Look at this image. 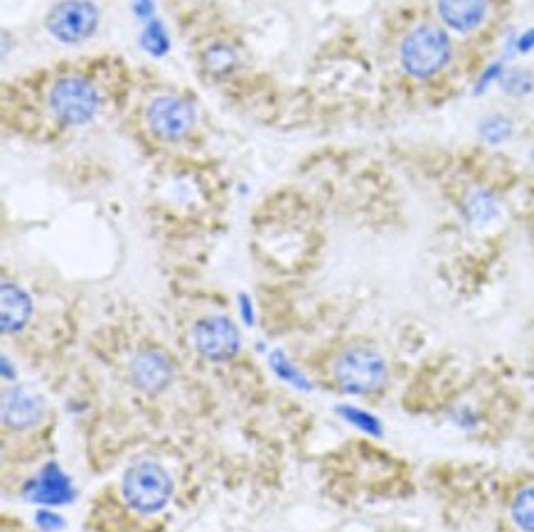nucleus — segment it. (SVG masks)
<instances>
[{
  "label": "nucleus",
  "mask_w": 534,
  "mask_h": 532,
  "mask_svg": "<svg viewBox=\"0 0 534 532\" xmlns=\"http://www.w3.org/2000/svg\"><path fill=\"white\" fill-rule=\"evenodd\" d=\"M402 69L414 79H431L451 62V40L446 30L436 25H419L402 40L399 47Z\"/></svg>",
  "instance_id": "1"
},
{
  "label": "nucleus",
  "mask_w": 534,
  "mask_h": 532,
  "mask_svg": "<svg viewBox=\"0 0 534 532\" xmlns=\"http://www.w3.org/2000/svg\"><path fill=\"white\" fill-rule=\"evenodd\" d=\"M333 375L340 390L352 392V395H370L387 382V363L377 350L355 345L338 355Z\"/></svg>",
  "instance_id": "2"
},
{
  "label": "nucleus",
  "mask_w": 534,
  "mask_h": 532,
  "mask_svg": "<svg viewBox=\"0 0 534 532\" xmlns=\"http://www.w3.org/2000/svg\"><path fill=\"white\" fill-rule=\"evenodd\" d=\"M50 111L67 126H84L99 114V94L92 82L79 74H64L57 79L47 97Z\"/></svg>",
  "instance_id": "3"
},
{
  "label": "nucleus",
  "mask_w": 534,
  "mask_h": 532,
  "mask_svg": "<svg viewBox=\"0 0 534 532\" xmlns=\"http://www.w3.org/2000/svg\"><path fill=\"white\" fill-rule=\"evenodd\" d=\"M124 498L138 513H156L170 500L173 481L163 466L153 461H138L124 476Z\"/></svg>",
  "instance_id": "4"
},
{
  "label": "nucleus",
  "mask_w": 534,
  "mask_h": 532,
  "mask_svg": "<svg viewBox=\"0 0 534 532\" xmlns=\"http://www.w3.org/2000/svg\"><path fill=\"white\" fill-rule=\"evenodd\" d=\"M45 25L55 40L64 45H77L89 40L99 28V8L92 0H60L47 13Z\"/></svg>",
  "instance_id": "5"
},
{
  "label": "nucleus",
  "mask_w": 534,
  "mask_h": 532,
  "mask_svg": "<svg viewBox=\"0 0 534 532\" xmlns=\"http://www.w3.org/2000/svg\"><path fill=\"white\" fill-rule=\"evenodd\" d=\"M148 126L163 141H180L195 129V109L175 94H160L148 106Z\"/></svg>",
  "instance_id": "6"
},
{
  "label": "nucleus",
  "mask_w": 534,
  "mask_h": 532,
  "mask_svg": "<svg viewBox=\"0 0 534 532\" xmlns=\"http://www.w3.org/2000/svg\"><path fill=\"white\" fill-rule=\"evenodd\" d=\"M192 340H195V348L205 355L207 360H229L237 355L242 338L239 331L234 328V323L224 316H210L202 318L200 323L192 331Z\"/></svg>",
  "instance_id": "7"
},
{
  "label": "nucleus",
  "mask_w": 534,
  "mask_h": 532,
  "mask_svg": "<svg viewBox=\"0 0 534 532\" xmlns=\"http://www.w3.org/2000/svg\"><path fill=\"white\" fill-rule=\"evenodd\" d=\"M490 0H439V18L456 33H473L485 23Z\"/></svg>",
  "instance_id": "8"
},
{
  "label": "nucleus",
  "mask_w": 534,
  "mask_h": 532,
  "mask_svg": "<svg viewBox=\"0 0 534 532\" xmlns=\"http://www.w3.org/2000/svg\"><path fill=\"white\" fill-rule=\"evenodd\" d=\"M42 414L40 397L32 395L25 387H15L3 395V419L8 427L25 429L35 424Z\"/></svg>",
  "instance_id": "9"
},
{
  "label": "nucleus",
  "mask_w": 534,
  "mask_h": 532,
  "mask_svg": "<svg viewBox=\"0 0 534 532\" xmlns=\"http://www.w3.org/2000/svg\"><path fill=\"white\" fill-rule=\"evenodd\" d=\"M131 377L143 390H160L170 380V363L163 353L156 350H141L131 360Z\"/></svg>",
  "instance_id": "10"
},
{
  "label": "nucleus",
  "mask_w": 534,
  "mask_h": 532,
  "mask_svg": "<svg viewBox=\"0 0 534 532\" xmlns=\"http://www.w3.org/2000/svg\"><path fill=\"white\" fill-rule=\"evenodd\" d=\"M3 313H0V323H3L5 333H15L28 323L32 313V303L23 289L13 284H3Z\"/></svg>",
  "instance_id": "11"
},
{
  "label": "nucleus",
  "mask_w": 534,
  "mask_h": 532,
  "mask_svg": "<svg viewBox=\"0 0 534 532\" xmlns=\"http://www.w3.org/2000/svg\"><path fill=\"white\" fill-rule=\"evenodd\" d=\"M30 493V498L42 500V503H67L72 498V486H69L67 476H64L60 468L50 464L40 473V478L32 483Z\"/></svg>",
  "instance_id": "12"
},
{
  "label": "nucleus",
  "mask_w": 534,
  "mask_h": 532,
  "mask_svg": "<svg viewBox=\"0 0 534 532\" xmlns=\"http://www.w3.org/2000/svg\"><path fill=\"white\" fill-rule=\"evenodd\" d=\"M510 515L512 523L517 525V530L534 532V486L522 488V491L517 493L510 505Z\"/></svg>",
  "instance_id": "13"
},
{
  "label": "nucleus",
  "mask_w": 534,
  "mask_h": 532,
  "mask_svg": "<svg viewBox=\"0 0 534 532\" xmlns=\"http://www.w3.org/2000/svg\"><path fill=\"white\" fill-rule=\"evenodd\" d=\"M141 45L143 50L151 52L153 57H163L165 52L170 50V37L165 33V25L160 23V20H148L146 30H143L141 35Z\"/></svg>",
  "instance_id": "14"
},
{
  "label": "nucleus",
  "mask_w": 534,
  "mask_h": 532,
  "mask_svg": "<svg viewBox=\"0 0 534 532\" xmlns=\"http://www.w3.org/2000/svg\"><path fill=\"white\" fill-rule=\"evenodd\" d=\"M500 87L505 89L507 97H530L534 92V74L530 69H512L503 74Z\"/></svg>",
  "instance_id": "15"
},
{
  "label": "nucleus",
  "mask_w": 534,
  "mask_h": 532,
  "mask_svg": "<svg viewBox=\"0 0 534 532\" xmlns=\"http://www.w3.org/2000/svg\"><path fill=\"white\" fill-rule=\"evenodd\" d=\"M466 210L473 222H490L498 215V200L490 193H485V190H478V193H473L471 198H468Z\"/></svg>",
  "instance_id": "16"
},
{
  "label": "nucleus",
  "mask_w": 534,
  "mask_h": 532,
  "mask_svg": "<svg viewBox=\"0 0 534 532\" xmlns=\"http://www.w3.org/2000/svg\"><path fill=\"white\" fill-rule=\"evenodd\" d=\"M480 136L488 143H505L512 136V121L503 114H493L480 121Z\"/></svg>",
  "instance_id": "17"
},
{
  "label": "nucleus",
  "mask_w": 534,
  "mask_h": 532,
  "mask_svg": "<svg viewBox=\"0 0 534 532\" xmlns=\"http://www.w3.org/2000/svg\"><path fill=\"white\" fill-rule=\"evenodd\" d=\"M340 412L345 414L347 422H352L357 429H362V432H367L372 436L382 434V424H379L377 417H372V414L362 412V409H355V407H340Z\"/></svg>",
  "instance_id": "18"
},
{
  "label": "nucleus",
  "mask_w": 534,
  "mask_h": 532,
  "mask_svg": "<svg viewBox=\"0 0 534 532\" xmlns=\"http://www.w3.org/2000/svg\"><path fill=\"white\" fill-rule=\"evenodd\" d=\"M234 62H237V57H234V52L224 45L212 47V50L207 52V67L217 74H227L229 69L234 67Z\"/></svg>",
  "instance_id": "19"
},
{
  "label": "nucleus",
  "mask_w": 534,
  "mask_h": 532,
  "mask_svg": "<svg viewBox=\"0 0 534 532\" xmlns=\"http://www.w3.org/2000/svg\"><path fill=\"white\" fill-rule=\"evenodd\" d=\"M271 365H274V370L279 372V375L283 377V380L293 382V385L303 387V390H306V387H311V385H308L306 380H301V375H298V372L293 370L291 363H288V360L283 358V355H279V353H274V355H271Z\"/></svg>",
  "instance_id": "20"
},
{
  "label": "nucleus",
  "mask_w": 534,
  "mask_h": 532,
  "mask_svg": "<svg viewBox=\"0 0 534 532\" xmlns=\"http://www.w3.org/2000/svg\"><path fill=\"white\" fill-rule=\"evenodd\" d=\"M503 74H505V69H503V65H500V62H495V65H490L483 72V77H480V82H478V87H475V92L480 94V92H483V89H488L493 82H500V79H503Z\"/></svg>",
  "instance_id": "21"
},
{
  "label": "nucleus",
  "mask_w": 534,
  "mask_h": 532,
  "mask_svg": "<svg viewBox=\"0 0 534 532\" xmlns=\"http://www.w3.org/2000/svg\"><path fill=\"white\" fill-rule=\"evenodd\" d=\"M131 8L141 20H153V8L156 5H153V0H131Z\"/></svg>",
  "instance_id": "22"
},
{
  "label": "nucleus",
  "mask_w": 534,
  "mask_h": 532,
  "mask_svg": "<svg viewBox=\"0 0 534 532\" xmlns=\"http://www.w3.org/2000/svg\"><path fill=\"white\" fill-rule=\"evenodd\" d=\"M517 52H522V55H527V52L534 50V28L527 30V33H522L520 37H517L515 42Z\"/></svg>",
  "instance_id": "23"
},
{
  "label": "nucleus",
  "mask_w": 534,
  "mask_h": 532,
  "mask_svg": "<svg viewBox=\"0 0 534 532\" xmlns=\"http://www.w3.org/2000/svg\"><path fill=\"white\" fill-rule=\"evenodd\" d=\"M37 520H40L42 528H47V530H60V528H62V520L57 518V515L40 513V515H37Z\"/></svg>",
  "instance_id": "24"
},
{
  "label": "nucleus",
  "mask_w": 534,
  "mask_h": 532,
  "mask_svg": "<svg viewBox=\"0 0 534 532\" xmlns=\"http://www.w3.org/2000/svg\"><path fill=\"white\" fill-rule=\"evenodd\" d=\"M532 158H534V151H532Z\"/></svg>",
  "instance_id": "25"
}]
</instances>
